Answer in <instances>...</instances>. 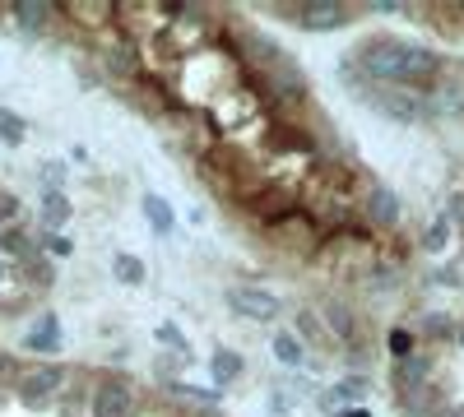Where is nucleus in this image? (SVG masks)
Returning a JSON list of instances; mask_svg holds the SVG:
<instances>
[{
  "instance_id": "f257e3e1",
  "label": "nucleus",
  "mask_w": 464,
  "mask_h": 417,
  "mask_svg": "<svg viewBox=\"0 0 464 417\" xmlns=\"http://www.w3.org/2000/svg\"><path fill=\"white\" fill-rule=\"evenodd\" d=\"M358 70L367 74V84H381V89H413V93H428L441 70H446V56L432 52V47H418V43H404L395 33H372L358 43L353 52Z\"/></svg>"
},
{
  "instance_id": "f03ea898",
  "label": "nucleus",
  "mask_w": 464,
  "mask_h": 417,
  "mask_svg": "<svg viewBox=\"0 0 464 417\" xmlns=\"http://www.w3.org/2000/svg\"><path fill=\"white\" fill-rule=\"evenodd\" d=\"M260 242H269L275 251H284V255H293V260H312V255H321L325 232H321V223L297 204V209H293V213H284L279 223L260 227Z\"/></svg>"
},
{
  "instance_id": "7ed1b4c3",
  "label": "nucleus",
  "mask_w": 464,
  "mask_h": 417,
  "mask_svg": "<svg viewBox=\"0 0 464 417\" xmlns=\"http://www.w3.org/2000/svg\"><path fill=\"white\" fill-rule=\"evenodd\" d=\"M362 102L372 111H381L385 121H395V126H428V121L441 117L437 102L428 93H413V89H381V84H372Z\"/></svg>"
},
{
  "instance_id": "20e7f679",
  "label": "nucleus",
  "mask_w": 464,
  "mask_h": 417,
  "mask_svg": "<svg viewBox=\"0 0 464 417\" xmlns=\"http://www.w3.org/2000/svg\"><path fill=\"white\" fill-rule=\"evenodd\" d=\"M367 5H339V0H306V5H275L279 19H293L306 33H339L348 28Z\"/></svg>"
},
{
  "instance_id": "39448f33",
  "label": "nucleus",
  "mask_w": 464,
  "mask_h": 417,
  "mask_svg": "<svg viewBox=\"0 0 464 417\" xmlns=\"http://www.w3.org/2000/svg\"><path fill=\"white\" fill-rule=\"evenodd\" d=\"M70 385V366L65 362H33L24 375H19V385L14 394L28 403V408H47L52 399H61Z\"/></svg>"
},
{
  "instance_id": "423d86ee",
  "label": "nucleus",
  "mask_w": 464,
  "mask_h": 417,
  "mask_svg": "<svg viewBox=\"0 0 464 417\" xmlns=\"http://www.w3.org/2000/svg\"><path fill=\"white\" fill-rule=\"evenodd\" d=\"M93 417H140V390L126 375H102L98 390H93V403H89Z\"/></svg>"
},
{
  "instance_id": "0eeeda50",
  "label": "nucleus",
  "mask_w": 464,
  "mask_h": 417,
  "mask_svg": "<svg viewBox=\"0 0 464 417\" xmlns=\"http://www.w3.org/2000/svg\"><path fill=\"white\" fill-rule=\"evenodd\" d=\"M362 218H367V227H376L381 237H391V232H400L404 204H400V195L391 191V185L372 181V191H367V200H362Z\"/></svg>"
},
{
  "instance_id": "6e6552de",
  "label": "nucleus",
  "mask_w": 464,
  "mask_h": 417,
  "mask_svg": "<svg viewBox=\"0 0 464 417\" xmlns=\"http://www.w3.org/2000/svg\"><path fill=\"white\" fill-rule=\"evenodd\" d=\"M316 311H321V320H325V329L334 334V344H339V348H348V344H358L362 334H372V329H367V320H362L353 307H348L343 297H325Z\"/></svg>"
},
{
  "instance_id": "1a4fd4ad",
  "label": "nucleus",
  "mask_w": 464,
  "mask_h": 417,
  "mask_svg": "<svg viewBox=\"0 0 464 417\" xmlns=\"http://www.w3.org/2000/svg\"><path fill=\"white\" fill-rule=\"evenodd\" d=\"M227 307L237 311V316H246V320H256V325H269L279 311H284V301L269 292V288H227Z\"/></svg>"
},
{
  "instance_id": "9d476101",
  "label": "nucleus",
  "mask_w": 464,
  "mask_h": 417,
  "mask_svg": "<svg viewBox=\"0 0 464 417\" xmlns=\"http://www.w3.org/2000/svg\"><path fill=\"white\" fill-rule=\"evenodd\" d=\"M61 19H70L74 28H84V33H116V5L111 0H70V5H61Z\"/></svg>"
},
{
  "instance_id": "9b49d317",
  "label": "nucleus",
  "mask_w": 464,
  "mask_h": 417,
  "mask_svg": "<svg viewBox=\"0 0 464 417\" xmlns=\"http://www.w3.org/2000/svg\"><path fill=\"white\" fill-rule=\"evenodd\" d=\"M432 381H437L432 353H413V357H404V362H391V390H395V399H400V394H413V390H422V385H432Z\"/></svg>"
},
{
  "instance_id": "f8f14e48",
  "label": "nucleus",
  "mask_w": 464,
  "mask_h": 417,
  "mask_svg": "<svg viewBox=\"0 0 464 417\" xmlns=\"http://www.w3.org/2000/svg\"><path fill=\"white\" fill-rule=\"evenodd\" d=\"M5 14H10V24H14L19 33L43 37V33H52V28H56L61 5H47V0H14V5H5Z\"/></svg>"
},
{
  "instance_id": "ddd939ff",
  "label": "nucleus",
  "mask_w": 464,
  "mask_h": 417,
  "mask_svg": "<svg viewBox=\"0 0 464 417\" xmlns=\"http://www.w3.org/2000/svg\"><path fill=\"white\" fill-rule=\"evenodd\" d=\"M293 334L302 338L306 348H321V353H334V348H339L316 307H297V311H293Z\"/></svg>"
},
{
  "instance_id": "4468645a",
  "label": "nucleus",
  "mask_w": 464,
  "mask_h": 417,
  "mask_svg": "<svg viewBox=\"0 0 464 417\" xmlns=\"http://www.w3.org/2000/svg\"><path fill=\"white\" fill-rule=\"evenodd\" d=\"M446 408H450V399H446V390L437 381L413 390V394H400V412L404 417H446Z\"/></svg>"
},
{
  "instance_id": "2eb2a0df",
  "label": "nucleus",
  "mask_w": 464,
  "mask_h": 417,
  "mask_svg": "<svg viewBox=\"0 0 464 417\" xmlns=\"http://www.w3.org/2000/svg\"><path fill=\"white\" fill-rule=\"evenodd\" d=\"M358 283H362L367 292H395V288L404 283V264L391 260V255H372V264L362 270Z\"/></svg>"
},
{
  "instance_id": "dca6fc26",
  "label": "nucleus",
  "mask_w": 464,
  "mask_h": 417,
  "mask_svg": "<svg viewBox=\"0 0 464 417\" xmlns=\"http://www.w3.org/2000/svg\"><path fill=\"white\" fill-rule=\"evenodd\" d=\"M455 329H459V320H450L446 311H428V316L413 325L418 344H455Z\"/></svg>"
},
{
  "instance_id": "f3484780",
  "label": "nucleus",
  "mask_w": 464,
  "mask_h": 417,
  "mask_svg": "<svg viewBox=\"0 0 464 417\" xmlns=\"http://www.w3.org/2000/svg\"><path fill=\"white\" fill-rule=\"evenodd\" d=\"M269 353H275V362H284L288 371L306 366V344L293 329H275V334H269Z\"/></svg>"
},
{
  "instance_id": "a211bd4d",
  "label": "nucleus",
  "mask_w": 464,
  "mask_h": 417,
  "mask_svg": "<svg viewBox=\"0 0 464 417\" xmlns=\"http://www.w3.org/2000/svg\"><path fill=\"white\" fill-rule=\"evenodd\" d=\"M24 348L28 353H56L61 348V325H56V316L47 311L43 320H37L28 334H24Z\"/></svg>"
},
{
  "instance_id": "6ab92c4d",
  "label": "nucleus",
  "mask_w": 464,
  "mask_h": 417,
  "mask_svg": "<svg viewBox=\"0 0 464 417\" xmlns=\"http://www.w3.org/2000/svg\"><path fill=\"white\" fill-rule=\"evenodd\" d=\"M450 237H455V227H450V218L446 213H437L428 227L418 232V251H428V255H441V251H450Z\"/></svg>"
},
{
  "instance_id": "aec40b11",
  "label": "nucleus",
  "mask_w": 464,
  "mask_h": 417,
  "mask_svg": "<svg viewBox=\"0 0 464 417\" xmlns=\"http://www.w3.org/2000/svg\"><path fill=\"white\" fill-rule=\"evenodd\" d=\"M209 371H214V381H218V385H232V381H242L246 362H242V353H232V348H214Z\"/></svg>"
},
{
  "instance_id": "412c9836",
  "label": "nucleus",
  "mask_w": 464,
  "mask_h": 417,
  "mask_svg": "<svg viewBox=\"0 0 464 417\" xmlns=\"http://www.w3.org/2000/svg\"><path fill=\"white\" fill-rule=\"evenodd\" d=\"M140 204H144V218H149V227H153L159 237H168L172 227H177V213H172V204H168L163 195H144Z\"/></svg>"
},
{
  "instance_id": "4be33fe9",
  "label": "nucleus",
  "mask_w": 464,
  "mask_h": 417,
  "mask_svg": "<svg viewBox=\"0 0 464 417\" xmlns=\"http://www.w3.org/2000/svg\"><path fill=\"white\" fill-rule=\"evenodd\" d=\"M93 390H98V381H89V375H74L70 371V385H65V403H61V412H80V408H89L93 403Z\"/></svg>"
},
{
  "instance_id": "5701e85b",
  "label": "nucleus",
  "mask_w": 464,
  "mask_h": 417,
  "mask_svg": "<svg viewBox=\"0 0 464 417\" xmlns=\"http://www.w3.org/2000/svg\"><path fill=\"white\" fill-rule=\"evenodd\" d=\"M168 394H177L181 403H190V408H218V390H205V385H186V381H172V385H163Z\"/></svg>"
},
{
  "instance_id": "b1692460",
  "label": "nucleus",
  "mask_w": 464,
  "mask_h": 417,
  "mask_svg": "<svg viewBox=\"0 0 464 417\" xmlns=\"http://www.w3.org/2000/svg\"><path fill=\"white\" fill-rule=\"evenodd\" d=\"M0 251H5V255H14V260H37V242L24 232V227L14 223V227H5V237H0Z\"/></svg>"
},
{
  "instance_id": "393cba45",
  "label": "nucleus",
  "mask_w": 464,
  "mask_h": 417,
  "mask_svg": "<svg viewBox=\"0 0 464 417\" xmlns=\"http://www.w3.org/2000/svg\"><path fill=\"white\" fill-rule=\"evenodd\" d=\"M70 213H74V209H70V200H65L61 191H47V195H43V227H47V232L65 227V223H70Z\"/></svg>"
},
{
  "instance_id": "a878e982",
  "label": "nucleus",
  "mask_w": 464,
  "mask_h": 417,
  "mask_svg": "<svg viewBox=\"0 0 464 417\" xmlns=\"http://www.w3.org/2000/svg\"><path fill=\"white\" fill-rule=\"evenodd\" d=\"M111 274L121 279L126 288H140V283L149 279V270H144V260H135V255H126V251H121V255L111 260Z\"/></svg>"
},
{
  "instance_id": "bb28decb",
  "label": "nucleus",
  "mask_w": 464,
  "mask_h": 417,
  "mask_svg": "<svg viewBox=\"0 0 464 417\" xmlns=\"http://www.w3.org/2000/svg\"><path fill=\"white\" fill-rule=\"evenodd\" d=\"M385 348H391V357H395V362L413 357V353H418V334H413V325H400V329L385 334Z\"/></svg>"
},
{
  "instance_id": "cd10ccee",
  "label": "nucleus",
  "mask_w": 464,
  "mask_h": 417,
  "mask_svg": "<svg viewBox=\"0 0 464 417\" xmlns=\"http://www.w3.org/2000/svg\"><path fill=\"white\" fill-rule=\"evenodd\" d=\"M0 139L5 144H24L28 139V121L19 117V111H10V107H0Z\"/></svg>"
},
{
  "instance_id": "c85d7f7f",
  "label": "nucleus",
  "mask_w": 464,
  "mask_h": 417,
  "mask_svg": "<svg viewBox=\"0 0 464 417\" xmlns=\"http://www.w3.org/2000/svg\"><path fill=\"white\" fill-rule=\"evenodd\" d=\"M159 344L172 348V353H181V357H190V344H186V334L177 325H159Z\"/></svg>"
},
{
  "instance_id": "c756f323",
  "label": "nucleus",
  "mask_w": 464,
  "mask_h": 417,
  "mask_svg": "<svg viewBox=\"0 0 464 417\" xmlns=\"http://www.w3.org/2000/svg\"><path fill=\"white\" fill-rule=\"evenodd\" d=\"M43 251H47L52 260H70V255H74L70 237H61V232H47V237H43Z\"/></svg>"
},
{
  "instance_id": "7c9ffc66",
  "label": "nucleus",
  "mask_w": 464,
  "mask_h": 417,
  "mask_svg": "<svg viewBox=\"0 0 464 417\" xmlns=\"http://www.w3.org/2000/svg\"><path fill=\"white\" fill-rule=\"evenodd\" d=\"M19 213H24V204H19V195L14 191H0V223H19Z\"/></svg>"
},
{
  "instance_id": "2f4dec72",
  "label": "nucleus",
  "mask_w": 464,
  "mask_h": 417,
  "mask_svg": "<svg viewBox=\"0 0 464 417\" xmlns=\"http://www.w3.org/2000/svg\"><path fill=\"white\" fill-rule=\"evenodd\" d=\"M446 218H450V227H459V232H464V191H450L446 195Z\"/></svg>"
},
{
  "instance_id": "473e14b6",
  "label": "nucleus",
  "mask_w": 464,
  "mask_h": 417,
  "mask_svg": "<svg viewBox=\"0 0 464 417\" xmlns=\"http://www.w3.org/2000/svg\"><path fill=\"white\" fill-rule=\"evenodd\" d=\"M265 408L275 412V417H288V412H293V394H288V390H269Z\"/></svg>"
},
{
  "instance_id": "72a5a7b5",
  "label": "nucleus",
  "mask_w": 464,
  "mask_h": 417,
  "mask_svg": "<svg viewBox=\"0 0 464 417\" xmlns=\"http://www.w3.org/2000/svg\"><path fill=\"white\" fill-rule=\"evenodd\" d=\"M181 366H186V357H181V353H163V357H159V371H163V385H172V381H177V371H181Z\"/></svg>"
},
{
  "instance_id": "f704fd0d",
  "label": "nucleus",
  "mask_w": 464,
  "mask_h": 417,
  "mask_svg": "<svg viewBox=\"0 0 464 417\" xmlns=\"http://www.w3.org/2000/svg\"><path fill=\"white\" fill-rule=\"evenodd\" d=\"M432 283H446V288H459V283H464V264H441V270L432 274Z\"/></svg>"
},
{
  "instance_id": "c9c22d12",
  "label": "nucleus",
  "mask_w": 464,
  "mask_h": 417,
  "mask_svg": "<svg viewBox=\"0 0 464 417\" xmlns=\"http://www.w3.org/2000/svg\"><path fill=\"white\" fill-rule=\"evenodd\" d=\"M19 366H14V357L10 353H0V390H5V385H19Z\"/></svg>"
},
{
  "instance_id": "e433bc0d",
  "label": "nucleus",
  "mask_w": 464,
  "mask_h": 417,
  "mask_svg": "<svg viewBox=\"0 0 464 417\" xmlns=\"http://www.w3.org/2000/svg\"><path fill=\"white\" fill-rule=\"evenodd\" d=\"M43 181H47V191H61V181H65V163H43Z\"/></svg>"
},
{
  "instance_id": "4c0bfd02",
  "label": "nucleus",
  "mask_w": 464,
  "mask_h": 417,
  "mask_svg": "<svg viewBox=\"0 0 464 417\" xmlns=\"http://www.w3.org/2000/svg\"><path fill=\"white\" fill-rule=\"evenodd\" d=\"M446 417H464V403H450V408H446Z\"/></svg>"
},
{
  "instance_id": "58836bf2",
  "label": "nucleus",
  "mask_w": 464,
  "mask_h": 417,
  "mask_svg": "<svg viewBox=\"0 0 464 417\" xmlns=\"http://www.w3.org/2000/svg\"><path fill=\"white\" fill-rule=\"evenodd\" d=\"M343 417H372V412H367V408H348Z\"/></svg>"
},
{
  "instance_id": "ea45409f",
  "label": "nucleus",
  "mask_w": 464,
  "mask_h": 417,
  "mask_svg": "<svg viewBox=\"0 0 464 417\" xmlns=\"http://www.w3.org/2000/svg\"><path fill=\"white\" fill-rule=\"evenodd\" d=\"M455 348H464V320H459V329H455Z\"/></svg>"
}]
</instances>
